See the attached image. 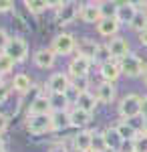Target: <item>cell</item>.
I'll return each mask as SVG.
<instances>
[{"label":"cell","instance_id":"obj_1","mask_svg":"<svg viewBox=\"0 0 147 152\" xmlns=\"http://www.w3.org/2000/svg\"><path fill=\"white\" fill-rule=\"evenodd\" d=\"M119 67H121V75L129 77V79H137V77H143V71H145L147 63L137 53L131 51L127 57H123L119 61Z\"/></svg>","mask_w":147,"mask_h":152},{"label":"cell","instance_id":"obj_2","mask_svg":"<svg viewBox=\"0 0 147 152\" xmlns=\"http://www.w3.org/2000/svg\"><path fill=\"white\" fill-rule=\"evenodd\" d=\"M28 53H30V47H28V41L24 37H10L8 45L4 49V55H8L16 65L24 63L28 59Z\"/></svg>","mask_w":147,"mask_h":152},{"label":"cell","instance_id":"obj_3","mask_svg":"<svg viewBox=\"0 0 147 152\" xmlns=\"http://www.w3.org/2000/svg\"><path fill=\"white\" fill-rule=\"evenodd\" d=\"M119 116L125 122H131L133 118L141 116V95L137 94H127L119 102Z\"/></svg>","mask_w":147,"mask_h":152},{"label":"cell","instance_id":"obj_4","mask_svg":"<svg viewBox=\"0 0 147 152\" xmlns=\"http://www.w3.org/2000/svg\"><path fill=\"white\" fill-rule=\"evenodd\" d=\"M77 37L73 35V33H61L53 39V43H50V49H53V53L55 55H61V57H67L71 53H75L77 51Z\"/></svg>","mask_w":147,"mask_h":152},{"label":"cell","instance_id":"obj_5","mask_svg":"<svg viewBox=\"0 0 147 152\" xmlns=\"http://www.w3.org/2000/svg\"><path fill=\"white\" fill-rule=\"evenodd\" d=\"M24 128L32 136L48 134V132H53V114H46V116H26Z\"/></svg>","mask_w":147,"mask_h":152},{"label":"cell","instance_id":"obj_6","mask_svg":"<svg viewBox=\"0 0 147 152\" xmlns=\"http://www.w3.org/2000/svg\"><path fill=\"white\" fill-rule=\"evenodd\" d=\"M71 91V77L68 73H53L45 85V94H68Z\"/></svg>","mask_w":147,"mask_h":152},{"label":"cell","instance_id":"obj_7","mask_svg":"<svg viewBox=\"0 0 147 152\" xmlns=\"http://www.w3.org/2000/svg\"><path fill=\"white\" fill-rule=\"evenodd\" d=\"M79 10H81L79 2H65L63 8L55 12V20L58 26H68L79 18Z\"/></svg>","mask_w":147,"mask_h":152},{"label":"cell","instance_id":"obj_8","mask_svg":"<svg viewBox=\"0 0 147 152\" xmlns=\"http://www.w3.org/2000/svg\"><path fill=\"white\" fill-rule=\"evenodd\" d=\"M93 65V61L87 57H81V55H75V57L68 61V77L75 79V77H89V69Z\"/></svg>","mask_w":147,"mask_h":152},{"label":"cell","instance_id":"obj_9","mask_svg":"<svg viewBox=\"0 0 147 152\" xmlns=\"http://www.w3.org/2000/svg\"><path fill=\"white\" fill-rule=\"evenodd\" d=\"M93 138H95V132L93 130H79L75 136H71L73 142V150L75 152H91L93 148Z\"/></svg>","mask_w":147,"mask_h":152},{"label":"cell","instance_id":"obj_10","mask_svg":"<svg viewBox=\"0 0 147 152\" xmlns=\"http://www.w3.org/2000/svg\"><path fill=\"white\" fill-rule=\"evenodd\" d=\"M46 114H53V112H50V99H48V94L40 91V94H36V97L30 102L26 116H46Z\"/></svg>","mask_w":147,"mask_h":152},{"label":"cell","instance_id":"obj_11","mask_svg":"<svg viewBox=\"0 0 147 152\" xmlns=\"http://www.w3.org/2000/svg\"><path fill=\"white\" fill-rule=\"evenodd\" d=\"M32 63L38 67V69H53L55 67V63H57V55L53 53V49L48 47H43V49H38V51H34V55H32Z\"/></svg>","mask_w":147,"mask_h":152},{"label":"cell","instance_id":"obj_12","mask_svg":"<svg viewBox=\"0 0 147 152\" xmlns=\"http://www.w3.org/2000/svg\"><path fill=\"white\" fill-rule=\"evenodd\" d=\"M79 18L87 24H95L101 20V8H99V2H85L81 4V10H79Z\"/></svg>","mask_w":147,"mask_h":152},{"label":"cell","instance_id":"obj_13","mask_svg":"<svg viewBox=\"0 0 147 152\" xmlns=\"http://www.w3.org/2000/svg\"><path fill=\"white\" fill-rule=\"evenodd\" d=\"M109 49H111V57H113V61H121L123 57H127L129 53H131V45H129V41L125 39V37H115V39H111L109 43Z\"/></svg>","mask_w":147,"mask_h":152},{"label":"cell","instance_id":"obj_14","mask_svg":"<svg viewBox=\"0 0 147 152\" xmlns=\"http://www.w3.org/2000/svg\"><path fill=\"white\" fill-rule=\"evenodd\" d=\"M97 105H99V102H97V95L93 91H83V94L75 95V107H79L87 114H95Z\"/></svg>","mask_w":147,"mask_h":152},{"label":"cell","instance_id":"obj_15","mask_svg":"<svg viewBox=\"0 0 147 152\" xmlns=\"http://www.w3.org/2000/svg\"><path fill=\"white\" fill-rule=\"evenodd\" d=\"M137 14V6L135 2H117V12L115 18L119 24H131L133 16Z\"/></svg>","mask_w":147,"mask_h":152},{"label":"cell","instance_id":"obj_16","mask_svg":"<svg viewBox=\"0 0 147 152\" xmlns=\"http://www.w3.org/2000/svg\"><path fill=\"white\" fill-rule=\"evenodd\" d=\"M119 28H121V24L117 23V18H101L97 23V33L101 37H105V39L119 37Z\"/></svg>","mask_w":147,"mask_h":152},{"label":"cell","instance_id":"obj_17","mask_svg":"<svg viewBox=\"0 0 147 152\" xmlns=\"http://www.w3.org/2000/svg\"><path fill=\"white\" fill-rule=\"evenodd\" d=\"M99 73H101L103 81L117 83V79L121 77V67H119V61H107V63L99 65Z\"/></svg>","mask_w":147,"mask_h":152},{"label":"cell","instance_id":"obj_18","mask_svg":"<svg viewBox=\"0 0 147 152\" xmlns=\"http://www.w3.org/2000/svg\"><path fill=\"white\" fill-rule=\"evenodd\" d=\"M91 118L93 114H87L79 107H73L68 110V120H71V128H77V130H87V126L91 124Z\"/></svg>","mask_w":147,"mask_h":152},{"label":"cell","instance_id":"obj_19","mask_svg":"<svg viewBox=\"0 0 147 152\" xmlns=\"http://www.w3.org/2000/svg\"><path fill=\"white\" fill-rule=\"evenodd\" d=\"M95 95H97V102L99 104H111L115 97H117V87L115 83H107V81H101L95 89Z\"/></svg>","mask_w":147,"mask_h":152},{"label":"cell","instance_id":"obj_20","mask_svg":"<svg viewBox=\"0 0 147 152\" xmlns=\"http://www.w3.org/2000/svg\"><path fill=\"white\" fill-rule=\"evenodd\" d=\"M101 134H103V140H105V146H107L109 150L119 152V148H121V144H123V138L119 136V132H117V128H115V126H107V128L103 130Z\"/></svg>","mask_w":147,"mask_h":152},{"label":"cell","instance_id":"obj_21","mask_svg":"<svg viewBox=\"0 0 147 152\" xmlns=\"http://www.w3.org/2000/svg\"><path fill=\"white\" fill-rule=\"evenodd\" d=\"M10 85L18 95H26L32 89V79H30V75H26V73H16V75L12 77Z\"/></svg>","mask_w":147,"mask_h":152},{"label":"cell","instance_id":"obj_22","mask_svg":"<svg viewBox=\"0 0 147 152\" xmlns=\"http://www.w3.org/2000/svg\"><path fill=\"white\" fill-rule=\"evenodd\" d=\"M97 49H99V43H95L93 39H89V37H85V39H81L79 43H77V55H81V57H87V59H95V55H97Z\"/></svg>","mask_w":147,"mask_h":152},{"label":"cell","instance_id":"obj_23","mask_svg":"<svg viewBox=\"0 0 147 152\" xmlns=\"http://www.w3.org/2000/svg\"><path fill=\"white\" fill-rule=\"evenodd\" d=\"M50 99V112H68V105H71V97L68 94H48Z\"/></svg>","mask_w":147,"mask_h":152},{"label":"cell","instance_id":"obj_24","mask_svg":"<svg viewBox=\"0 0 147 152\" xmlns=\"http://www.w3.org/2000/svg\"><path fill=\"white\" fill-rule=\"evenodd\" d=\"M115 128H117L119 136H121L123 140H135L137 136H139V130H137L131 122H125V120H119V122L115 124Z\"/></svg>","mask_w":147,"mask_h":152},{"label":"cell","instance_id":"obj_25","mask_svg":"<svg viewBox=\"0 0 147 152\" xmlns=\"http://www.w3.org/2000/svg\"><path fill=\"white\" fill-rule=\"evenodd\" d=\"M67 128H71L68 112H55L53 114V132H65Z\"/></svg>","mask_w":147,"mask_h":152},{"label":"cell","instance_id":"obj_26","mask_svg":"<svg viewBox=\"0 0 147 152\" xmlns=\"http://www.w3.org/2000/svg\"><path fill=\"white\" fill-rule=\"evenodd\" d=\"M24 8L30 14L38 16V14L48 10V0H24Z\"/></svg>","mask_w":147,"mask_h":152},{"label":"cell","instance_id":"obj_27","mask_svg":"<svg viewBox=\"0 0 147 152\" xmlns=\"http://www.w3.org/2000/svg\"><path fill=\"white\" fill-rule=\"evenodd\" d=\"M129 28L135 31L137 35L143 33V31H147V12L145 10H137V14L133 16V20H131V24H129Z\"/></svg>","mask_w":147,"mask_h":152},{"label":"cell","instance_id":"obj_28","mask_svg":"<svg viewBox=\"0 0 147 152\" xmlns=\"http://www.w3.org/2000/svg\"><path fill=\"white\" fill-rule=\"evenodd\" d=\"M93 61H95V63H99V65L107 63V61H113V57H111V49H109V45H107V43H99L97 55H95V59H93Z\"/></svg>","mask_w":147,"mask_h":152},{"label":"cell","instance_id":"obj_29","mask_svg":"<svg viewBox=\"0 0 147 152\" xmlns=\"http://www.w3.org/2000/svg\"><path fill=\"white\" fill-rule=\"evenodd\" d=\"M89 85V77H75V79H71V91H75V95L83 94V91H91Z\"/></svg>","mask_w":147,"mask_h":152},{"label":"cell","instance_id":"obj_30","mask_svg":"<svg viewBox=\"0 0 147 152\" xmlns=\"http://www.w3.org/2000/svg\"><path fill=\"white\" fill-rule=\"evenodd\" d=\"M99 8H101V18H115V12H117V2L103 0V2H99Z\"/></svg>","mask_w":147,"mask_h":152},{"label":"cell","instance_id":"obj_31","mask_svg":"<svg viewBox=\"0 0 147 152\" xmlns=\"http://www.w3.org/2000/svg\"><path fill=\"white\" fill-rule=\"evenodd\" d=\"M14 67H16V63H14L8 55L0 53V73H2V75H8V73L14 71Z\"/></svg>","mask_w":147,"mask_h":152},{"label":"cell","instance_id":"obj_32","mask_svg":"<svg viewBox=\"0 0 147 152\" xmlns=\"http://www.w3.org/2000/svg\"><path fill=\"white\" fill-rule=\"evenodd\" d=\"M135 152H147V134L139 130V136L135 138Z\"/></svg>","mask_w":147,"mask_h":152},{"label":"cell","instance_id":"obj_33","mask_svg":"<svg viewBox=\"0 0 147 152\" xmlns=\"http://www.w3.org/2000/svg\"><path fill=\"white\" fill-rule=\"evenodd\" d=\"M105 150H107V146H105V140H103V134H97V132H95L91 152H105Z\"/></svg>","mask_w":147,"mask_h":152},{"label":"cell","instance_id":"obj_34","mask_svg":"<svg viewBox=\"0 0 147 152\" xmlns=\"http://www.w3.org/2000/svg\"><path fill=\"white\" fill-rule=\"evenodd\" d=\"M10 94H12V85L10 83H0V104H4L8 97H10Z\"/></svg>","mask_w":147,"mask_h":152},{"label":"cell","instance_id":"obj_35","mask_svg":"<svg viewBox=\"0 0 147 152\" xmlns=\"http://www.w3.org/2000/svg\"><path fill=\"white\" fill-rule=\"evenodd\" d=\"M8 41H10L8 33H6L4 28H0V53H4V49H6V45H8Z\"/></svg>","mask_w":147,"mask_h":152},{"label":"cell","instance_id":"obj_36","mask_svg":"<svg viewBox=\"0 0 147 152\" xmlns=\"http://www.w3.org/2000/svg\"><path fill=\"white\" fill-rule=\"evenodd\" d=\"M8 124H10V118L6 116V114H2V112H0V136L8 130Z\"/></svg>","mask_w":147,"mask_h":152},{"label":"cell","instance_id":"obj_37","mask_svg":"<svg viewBox=\"0 0 147 152\" xmlns=\"http://www.w3.org/2000/svg\"><path fill=\"white\" fill-rule=\"evenodd\" d=\"M119 152H135V140H123Z\"/></svg>","mask_w":147,"mask_h":152},{"label":"cell","instance_id":"obj_38","mask_svg":"<svg viewBox=\"0 0 147 152\" xmlns=\"http://www.w3.org/2000/svg\"><path fill=\"white\" fill-rule=\"evenodd\" d=\"M14 8V0H0V12H10Z\"/></svg>","mask_w":147,"mask_h":152},{"label":"cell","instance_id":"obj_39","mask_svg":"<svg viewBox=\"0 0 147 152\" xmlns=\"http://www.w3.org/2000/svg\"><path fill=\"white\" fill-rule=\"evenodd\" d=\"M48 152H68V148L63 144V142H55V144L48 148Z\"/></svg>","mask_w":147,"mask_h":152},{"label":"cell","instance_id":"obj_40","mask_svg":"<svg viewBox=\"0 0 147 152\" xmlns=\"http://www.w3.org/2000/svg\"><path fill=\"white\" fill-rule=\"evenodd\" d=\"M63 4H65V0H53V2L48 0V8H53L55 12L61 10V8H63Z\"/></svg>","mask_w":147,"mask_h":152},{"label":"cell","instance_id":"obj_41","mask_svg":"<svg viewBox=\"0 0 147 152\" xmlns=\"http://www.w3.org/2000/svg\"><path fill=\"white\" fill-rule=\"evenodd\" d=\"M141 118L147 120V95L141 97Z\"/></svg>","mask_w":147,"mask_h":152},{"label":"cell","instance_id":"obj_42","mask_svg":"<svg viewBox=\"0 0 147 152\" xmlns=\"http://www.w3.org/2000/svg\"><path fill=\"white\" fill-rule=\"evenodd\" d=\"M137 41H139V45H141V47H145V49H147V31L139 33V35H137Z\"/></svg>","mask_w":147,"mask_h":152},{"label":"cell","instance_id":"obj_43","mask_svg":"<svg viewBox=\"0 0 147 152\" xmlns=\"http://www.w3.org/2000/svg\"><path fill=\"white\" fill-rule=\"evenodd\" d=\"M14 20L18 23V28H22V31H28V26H26V23H24V18L20 16V14H14Z\"/></svg>","mask_w":147,"mask_h":152},{"label":"cell","instance_id":"obj_44","mask_svg":"<svg viewBox=\"0 0 147 152\" xmlns=\"http://www.w3.org/2000/svg\"><path fill=\"white\" fill-rule=\"evenodd\" d=\"M2 150H6V148H4V138L0 136V152H2Z\"/></svg>","mask_w":147,"mask_h":152},{"label":"cell","instance_id":"obj_45","mask_svg":"<svg viewBox=\"0 0 147 152\" xmlns=\"http://www.w3.org/2000/svg\"><path fill=\"white\" fill-rule=\"evenodd\" d=\"M143 83L147 85V67H145V71H143Z\"/></svg>","mask_w":147,"mask_h":152},{"label":"cell","instance_id":"obj_46","mask_svg":"<svg viewBox=\"0 0 147 152\" xmlns=\"http://www.w3.org/2000/svg\"><path fill=\"white\" fill-rule=\"evenodd\" d=\"M141 132H145V134H147V120L143 122V128H141Z\"/></svg>","mask_w":147,"mask_h":152},{"label":"cell","instance_id":"obj_47","mask_svg":"<svg viewBox=\"0 0 147 152\" xmlns=\"http://www.w3.org/2000/svg\"><path fill=\"white\" fill-rule=\"evenodd\" d=\"M2 77H4V75H2V73H0V83H2Z\"/></svg>","mask_w":147,"mask_h":152},{"label":"cell","instance_id":"obj_48","mask_svg":"<svg viewBox=\"0 0 147 152\" xmlns=\"http://www.w3.org/2000/svg\"><path fill=\"white\" fill-rule=\"evenodd\" d=\"M105 152H115V150H109V148H107V150H105Z\"/></svg>","mask_w":147,"mask_h":152},{"label":"cell","instance_id":"obj_49","mask_svg":"<svg viewBox=\"0 0 147 152\" xmlns=\"http://www.w3.org/2000/svg\"><path fill=\"white\" fill-rule=\"evenodd\" d=\"M145 12H147V2H145Z\"/></svg>","mask_w":147,"mask_h":152},{"label":"cell","instance_id":"obj_50","mask_svg":"<svg viewBox=\"0 0 147 152\" xmlns=\"http://www.w3.org/2000/svg\"><path fill=\"white\" fill-rule=\"evenodd\" d=\"M2 152H6V150H2Z\"/></svg>","mask_w":147,"mask_h":152}]
</instances>
